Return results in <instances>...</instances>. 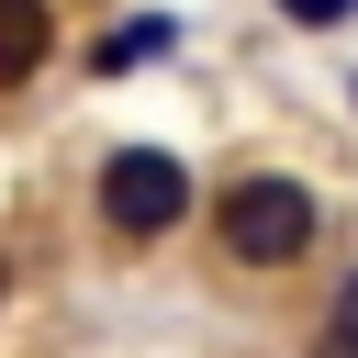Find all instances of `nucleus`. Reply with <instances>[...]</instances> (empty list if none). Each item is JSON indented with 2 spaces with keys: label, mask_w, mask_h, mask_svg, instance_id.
Listing matches in <instances>:
<instances>
[{
  "label": "nucleus",
  "mask_w": 358,
  "mask_h": 358,
  "mask_svg": "<svg viewBox=\"0 0 358 358\" xmlns=\"http://www.w3.org/2000/svg\"><path fill=\"white\" fill-rule=\"evenodd\" d=\"M101 224H112L123 246L179 235V224H190V157H168V145H112V157H101Z\"/></svg>",
  "instance_id": "nucleus-2"
},
{
  "label": "nucleus",
  "mask_w": 358,
  "mask_h": 358,
  "mask_svg": "<svg viewBox=\"0 0 358 358\" xmlns=\"http://www.w3.org/2000/svg\"><path fill=\"white\" fill-rule=\"evenodd\" d=\"M45 56H56V11L45 0H0V90H22Z\"/></svg>",
  "instance_id": "nucleus-3"
},
{
  "label": "nucleus",
  "mask_w": 358,
  "mask_h": 358,
  "mask_svg": "<svg viewBox=\"0 0 358 358\" xmlns=\"http://www.w3.org/2000/svg\"><path fill=\"white\" fill-rule=\"evenodd\" d=\"M213 235H224V257H235V268H291V257L324 235V213H313V190H302L291 168H246V179L224 190Z\"/></svg>",
  "instance_id": "nucleus-1"
},
{
  "label": "nucleus",
  "mask_w": 358,
  "mask_h": 358,
  "mask_svg": "<svg viewBox=\"0 0 358 358\" xmlns=\"http://www.w3.org/2000/svg\"><path fill=\"white\" fill-rule=\"evenodd\" d=\"M280 11H291V22H347L358 0H280Z\"/></svg>",
  "instance_id": "nucleus-6"
},
{
  "label": "nucleus",
  "mask_w": 358,
  "mask_h": 358,
  "mask_svg": "<svg viewBox=\"0 0 358 358\" xmlns=\"http://www.w3.org/2000/svg\"><path fill=\"white\" fill-rule=\"evenodd\" d=\"M313 358H358V268L336 280V302H324V324H313Z\"/></svg>",
  "instance_id": "nucleus-4"
},
{
  "label": "nucleus",
  "mask_w": 358,
  "mask_h": 358,
  "mask_svg": "<svg viewBox=\"0 0 358 358\" xmlns=\"http://www.w3.org/2000/svg\"><path fill=\"white\" fill-rule=\"evenodd\" d=\"M0 291H11V257H0Z\"/></svg>",
  "instance_id": "nucleus-7"
},
{
  "label": "nucleus",
  "mask_w": 358,
  "mask_h": 358,
  "mask_svg": "<svg viewBox=\"0 0 358 358\" xmlns=\"http://www.w3.org/2000/svg\"><path fill=\"white\" fill-rule=\"evenodd\" d=\"M157 45H168V22H123V34L101 45V67H134V56H157Z\"/></svg>",
  "instance_id": "nucleus-5"
}]
</instances>
